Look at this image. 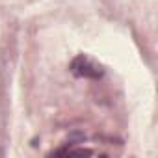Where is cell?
<instances>
[{
	"label": "cell",
	"instance_id": "6da1fadb",
	"mask_svg": "<svg viewBox=\"0 0 158 158\" xmlns=\"http://www.w3.org/2000/svg\"><path fill=\"white\" fill-rule=\"evenodd\" d=\"M71 73L80 78H93V80H97V78H102L104 69L93 58H89L86 54H78L71 61Z\"/></svg>",
	"mask_w": 158,
	"mask_h": 158
}]
</instances>
